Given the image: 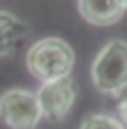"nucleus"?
<instances>
[{"instance_id":"f257e3e1","label":"nucleus","mask_w":127,"mask_h":129,"mask_svg":"<svg viewBox=\"0 0 127 129\" xmlns=\"http://www.w3.org/2000/svg\"><path fill=\"white\" fill-rule=\"evenodd\" d=\"M76 64L74 48L56 36L38 40L26 54V68L40 81H54L70 78L72 68Z\"/></svg>"},{"instance_id":"f03ea898","label":"nucleus","mask_w":127,"mask_h":129,"mask_svg":"<svg viewBox=\"0 0 127 129\" xmlns=\"http://www.w3.org/2000/svg\"><path fill=\"white\" fill-rule=\"evenodd\" d=\"M91 80L97 91L105 95H119L127 87V42L111 40L91 64Z\"/></svg>"},{"instance_id":"7ed1b4c3","label":"nucleus","mask_w":127,"mask_h":129,"mask_svg":"<svg viewBox=\"0 0 127 129\" xmlns=\"http://www.w3.org/2000/svg\"><path fill=\"white\" fill-rule=\"evenodd\" d=\"M42 117L36 93L12 87L0 95V123L8 129H34Z\"/></svg>"},{"instance_id":"20e7f679","label":"nucleus","mask_w":127,"mask_h":129,"mask_svg":"<svg viewBox=\"0 0 127 129\" xmlns=\"http://www.w3.org/2000/svg\"><path fill=\"white\" fill-rule=\"evenodd\" d=\"M38 101L42 107V115L50 121H62L70 113L76 101V83L72 78L46 81L38 89Z\"/></svg>"},{"instance_id":"39448f33","label":"nucleus","mask_w":127,"mask_h":129,"mask_svg":"<svg viewBox=\"0 0 127 129\" xmlns=\"http://www.w3.org/2000/svg\"><path fill=\"white\" fill-rule=\"evenodd\" d=\"M78 8L81 18L93 26H111L125 12L117 0H78Z\"/></svg>"},{"instance_id":"423d86ee","label":"nucleus","mask_w":127,"mask_h":129,"mask_svg":"<svg viewBox=\"0 0 127 129\" xmlns=\"http://www.w3.org/2000/svg\"><path fill=\"white\" fill-rule=\"evenodd\" d=\"M28 24L6 10H0V58L14 54L18 46L28 38Z\"/></svg>"},{"instance_id":"0eeeda50","label":"nucleus","mask_w":127,"mask_h":129,"mask_svg":"<svg viewBox=\"0 0 127 129\" xmlns=\"http://www.w3.org/2000/svg\"><path fill=\"white\" fill-rule=\"evenodd\" d=\"M79 129H125L123 123L111 115H103V113H93L89 117L83 119Z\"/></svg>"},{"instance_id":"6e6552de","label":"nucleus","mask_w":127,"mask_h":129,"mask_svg":"<svg viewBox=\"0 0 127 129\" xmlns=\"http://www.w3.org/2000/svg\"><path fill=\"white\" fill-rule=\"evenodd\" d=\"M117 113H119V119H121V123H123V127L127 129V97L117 105Z\"/></svg>"},{"instance_id":"1a4fd4ad","label":"nucleus","mask_w":127,"mask_h":129,"mask_svg":"<svg viewBox=\"0 0 127 129\" xmlns=\"http://www.w3.org/2000/svg\"><path fill=\"white\" fill-rule=\"evenodd\" d=\"M117 2L121 4V8H123V10H127V0H117Z\"/></svg>"}]
</instances>
